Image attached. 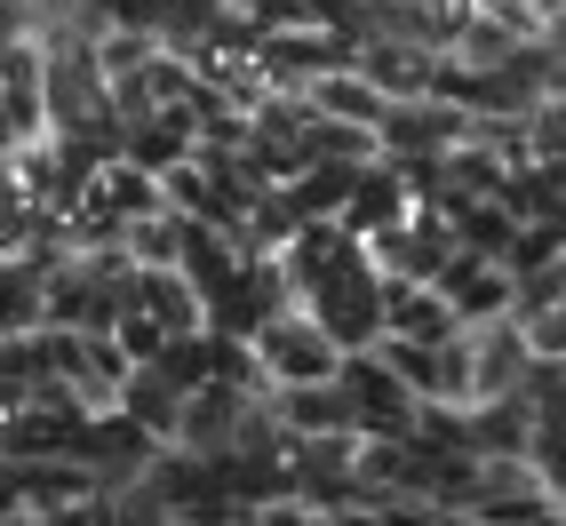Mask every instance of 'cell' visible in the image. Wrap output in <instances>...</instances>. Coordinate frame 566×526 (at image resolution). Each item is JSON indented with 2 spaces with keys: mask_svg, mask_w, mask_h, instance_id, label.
<instances>
[{
  "mask_svg": "<svg viewBox=\"0 0 566 526\" xmlns=\"http://www.w3.org/2000/svg\"><path fill=\"white\" fill-rule=\"evenodd\" d=\"M263 391H248V383H223V375H208V383L184 399V423H176V446H200V455H232V439H240V423H248V407H255Z\"/></svg>",
  "mask_w": 566,
  "mask_h": 526,
  "instance_id": "3957f363",
  "label": "cell"
},
{
  "mask_svg": "<svg viewBox=\"0 0 566 526\" xmlns=\"http://www.w3.org/2000/svg\"><path fill=\"white\" fill-rule=\"evenodd\" d=\"M551 304H566V255L535 263V272H518V319H535V312H551Z\"/></svg>",
  "mask_w": 566,
  "mask_h": 526,
  "instance_id": "8992f818",
  "label": "cell"
},
{
  "mask_svg": "<svg viewBox=\"0 0 566 526\" xmlns=\"http://www.w3.org/2000/svg\"><path fill=\"white\" fill-rule=\"evenodd\" d=\"M479 9H511V0H479Z\"/></svg>",
  "mask_w": 566,
  "mask_h": 526,
  "instance_id": "52a82bcc",
  "label": "cell"
},
{
  "mask_svg": "<svg viewBox=\"0 0 566 526\" xmlns=\"http://www.w3.org/2000/svg\"><path fill=\"white\" fill-rule=\"evenodd\" d=\"M463 335H471V399L526 391V375H535V335H526L518 312L479 319V327H463Z\"/></svg>",
  "mask_w": 566,
  "mask_h": 526,
  "instance_id": "7a4b0ae2",
  "label": "cell"
},
{
  "mask_svg": "<svg viewBox=\"0 0 566 526\" xmlns=\"http://www.w3.org/2000/svg\"><path fill=\"white\" fill-rule=\"evenodd\" d=\"M447 208H455V240L471 248V255H511V240H518V208L495 192V200H447Z\"/></svg>",
  "mask_w": 566,
  "mask_h": 526,
  "instance_id": "5b68a950",
  "label": "cell"
},
{
  "mask_svg": "<svg viewBox=\"0 0 566 526\" xmlns=\"http://www.w3.org/2000/svg\"><path fill=\"white\" fill-rule=\"evenodd\" d=\"M255 351H263L272 391H280V383H327V375H344V344L327 335V319H319L312 304H280L272 319H263Z\"/></svg>",
  "mask_w": 566,
  "mask_h": 526,
  "instance_id": "6da1fadb",
  "label": "cell"
},
{
  "mask_svg": "<svg viewBox=\"0 0 566 526\" xmlns=\"http://www.w3.org/2000/svg\"><path fill=\"white\" fill-rule=\"evenodd\" d=\"M407 208H415V192H407L399 160L384 152V160H367V168H359V183H352V200H344V215H335V223H344L352 240H375V232H391Z\"/></svg>",
  "mask_w": 566,
  "mask_h": 526,
  "instance_id": "277c9868",
  "label": "cell"
}]
</instances>
